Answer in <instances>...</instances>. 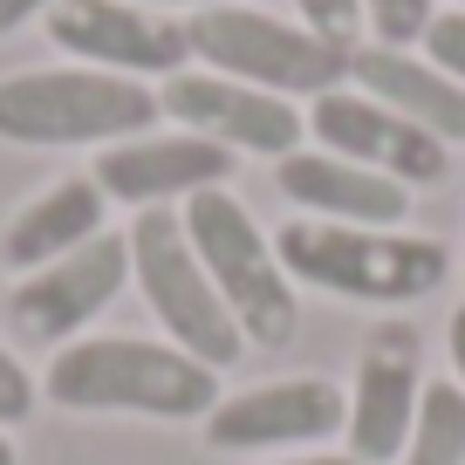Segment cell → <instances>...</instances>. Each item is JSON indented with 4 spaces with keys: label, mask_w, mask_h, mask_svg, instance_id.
<instances>
[{
    "label": "cell",
    "mask_w": 465,
    "mask_h": 465,
    "mask_svg": "<svg viewBox=\"0 0 465 465\" xmlns=\"http://www.w3.org/2000/svg\"><path fill=\"white\" fill-rule=\"evenodd\" d=\"M424 404V363H418V329L411 322H377L349 377V418H342V451L363 465H397L411 424Z\"/></svg>",
    "instance_id": "obj_11"
},
{
    "label": "cell",
    "mask_w": 465,
    "mask_h": 465,
    "mask_svg": "<svg viewBox=\"0 0 465 465\" xmlns=\"http://www.w3.org/2000/svg\"><path fill=\"white\" fill-rule=\"evenodd\" d=\"M158 89L83 62L0 75V144L21 151H75V144H124L158 124Z\"/></svg>",
    "instance_id": "obj_3"
},
{
    "label": "cell",
    "mask_w": 465,
    "mask_h": 465,
    "mask_svg": "<svg viewBox=\"0 0 465 465\" xmlns=\"http://www.w3.org/2000/svg\"><path fill=\"white\" fill-rule=\"evenodd\" d=\"M55 0H0V35H15V28H28L35 15H48Z\"/></svg>",
    "instance_id": "obj_22"
},
{
    "label": "cell",
    "mask_w": 465,
    "mask_h": 465,
    "mask_svg": "<svg viewBox=\"0 0 465 465\" xmlns=\"http://www.w3.org/2000/svg\"><path fill=\"white\" fill-rule=\"evenodd\" d=\"M302 28H315L322 42H342L356 48V28H363V0H294Z\"/></svg>",
    "instance_id": "obj_20"
},
{
    "label": "cell",
    "mask_w": 465,
    "mask_h": 465,
    "mask_svg": "<svg viewBox=\"0 0 465 465\" xmlns=\"http://www.w3.org/2000/svg\"><path fill=\"white\" fill-rule=\"evenodd\" d=\"M349 89H363L383 110L424 124L438 144H465V83H451L431 55L363 42V48H349Z\"/></svg>",
    "instance_id": "obj_16"
},
{
    "label": "cell",
    "mask_w": 465,
    "mask_h": 465,
    "mask_svg": "<svg viewBox=\"0 0 465 465\" xmlns=\"http://www.w3.org/2000/svg\"><path fill=\"white\" fill-rule=\"evenodd\" d=\"M124 281H131V232H96L89 247H75V253H62V261L15 281V294H7L15 335L21 342H48V349L75 342L124 294Z\"/></svg>",
    "instance_id": "obj_10"
},
{
    "label": "cell",
    "mask_w": 465,
    "mask_h": 465,
    "mask_svg": "<svg viewBox=\"0 0 465 465\" xmlns=\"http://www.w3.org/2000/svg\"><path fill=\"white\" fill-rule=\"evenodd\" d=\"M0 465H15V438L7 431H0Z\"/></svg>",
    "instance_id": "obj_26"
},
{
    "label": "cell",
    "mask_w": 465,
    "mask_h": 465,
    "mask_svg": "<svg viewBox=\"0 0 465 465\" xmlns=\"http://www.w3.org/2000/svg\"><path fill=\"white\" fill-rule=\"evenodd\" d=\"M349 391L335 377H267L247 391H219V404L205 411V445L213 451H322L329 438H342Z\"/></svg>",
    "instance_id": "obj_8"
},
{
    "label": "cell",
    "mask_w": 465,
    "mask_h": 465,
    "mask_svg": "<svg viewBox=\"0 0 465 465\" xmlns=\"http://www.w3.org/2000/svg\"><path fill=\"white\" fill-rule=\"evenodd\" d=\"M424 55H431L451 83H465V15H459V7H445V15L424 28Z\"/></svg>",
    "instance_id": "obj_21"
},
{
    "label": "cell",
    "mask_w": 465,
    "mask_h": 465,
    "mask_svg": "<svg viewBox=\"0 0 465 465\" xmlns=\"http://www.w3.org/2000/svg\"><path fill=\"white\" fill-rule=\"evenodd\" d=\"M451 7H459V15H465V0H451Z\"/></svg>",
    "instance_id": "obj_27"
},
{
    "label": "cell",
    "mask_w": 465,
    "mask_h": 465,
    "mask_svg": "<svg viewBox=\"0 0 465 465\" xmlns=\"http://www.w3.org/2000/svg\"><path fill=\"white\" fill-rule=\"evenodd\" d=\"M35 397H42V383H35V370L15 356V342L0 335V431H15L21 418H35Z\"/></svg>",
    "instance_id": "obj_19"
},
{
    "label": "cell",
    "mask_w": 465,
    "mask_h": 465,
    "mask_svg": "<svg viewBox=\"0 0 465 465\" xmlns=\"http://www.w3.org/2000/svg\"><path fill=\"white\" fill-rule=\"evenodd\" d=\"M110 205H131V213H178L185 199L213 185H232V151L205 144L192 131H144V137H124V144H103L96 151V172Z\"/></svg>",
    "instance_id": "obj_13"
},
{
    "label": "cell",
    "mask_w": 465,
    "mask_h": 465,
    "mask_svg": "<svg viewBox=\"0 0 465 465\" xmlns=\"http://www.w3.org/2000/svg\"><path fill=\"white\" fill-rule=\"evenodd\" d=\"M42 397L75 418H164L185 424L219 404V370L164 335H75L42 370Z\"/></svg>",
    "instance_id": "obj_1"
},
{
    "label": "cell",
    "mask_w": 465,
    "mask_h": 465,
    "mask_svg": "<svg viewBox=\"0 0 465 465\" xmlns=\"http://www.w3.org/2000/svg\"><path fill=\"white\" fill-rule=\"evenodd\" d=\"M42 21H48V42L69 62L131 75V83H164L192 62L185 21L137 7V0H55Z\"/></svg>",
    "instance_id": "obj_9"
},
{
    "label": "cell",
    "mask_w": 465,
    "mask_h": 465,
    "mask_svg": "<svg viewBox=\"0 0 465 465\" xmlns=\"http://www.w3.org/2000/svg\"><path fill=\"white\" fill-rule=\"evenodd\" d=\"M267 465H363L356 451H288V459H267Z\"/></svg>",
    "instance_id": "obj_24"
},
{
    "label": "cell",
    "mask_w": 465,
    "mask_h": 465,
    "mask_svg": "<svg viewBox=\"0 0 465 465\" xmlns=\"http://www.w3.org/2000/svg\"><path fill=\"white\" fill-rule=\"evenodd\" d=\"M274 185L302 219H335V226H404L411 219V185H397L383 172H363V164L315 151V144L288 151L274 164Z\"/></svg>",
    "instance_id": "obj_14"
},
{
    "label": "cell",
    "mask_w": 465,
    "mask_h": 465,
    "mask_svg": "<svg viewBox=\"0 0 465 465\" xmlns=\"http://www.w3.org/2000/svg\"><path fill=\"white\" fill-rule=\"evenodd\" d=\"M445 349H451V383L465 391V302L451 308V335H445Z\"/></svg>",
    "instance_id": "obj_23"
},
{
    "label": "cell",
    "mask_w": 465,
    "mask_h": 465,
    "mask_svg": "<svg viewBox=\"0 0 465 465\" xmlns=\"http://www.w3.org/2000/svg\"><path fill=\"white\" fill-rule=\"evenodd\" d=\"M308 137H315V151H335V158L363 164V172H383V178H397V185H411V192L438 185V178L451 172V144H438L424 124L383 110L363 89H329V96H315L308 103Z\"/></svg>",
    "instance_id": "obj_12"
},
{
    "label": "cell",
    "mask_w": 465,
    "mask_h": 465,
    "mask_svg": "<svg viewBox=\"0 0 465 465\" xmlns=\"http://www.w3.org/2000/svg\"><path fill=\"white\" fill-rule=\"evenodd\" d=\"M124 232H131V288L144 294V308L158 315L164 342H178L185 356H199V363H213V370L240 363V356H247V335L226 315L205 261L192 253L185 219L178 213H137Z\"/></svg>",
    "instance_id": "obj_6"
},
{
    "label": "cell",
    "mask_w": 465,
    "mask_h": 465,
    "mask_svg": "<svg viewBox=\"0 0 465 465\" xmlns=\"http://www.w3.org/2000/svg\"><path fill=\"white\" fill-rule=\"evenodd\" d=\"M438 21V0H363V28L383 48H411L424 42V28Z\"/></svg>",
    "instance_id": "obj_18"
},
{
    "label": "cell",
    "mask_w": 465,
    "mask_h": 465,
    "mask_svg": "<svg viewBox=\"0 0 465 465\" xmlns=\"http://www.w3.org/2000/svg\"><path fill=\"white\" fill-rule=\"evenodd\" d=\"M137 7H185V15H205V7H240V0H137Z\"/></svg>",
    "instance_id": "obj_25"
},
{
    "label": "cell",
    "mask_w": 465,
    "mask_h": 465,
    "mask_svg": "<svg viewBox=\"0 0 465 465\" xmlns=\"http://www.w3.org/2000/svg\"><path fill=\"white\" fill-rule=\"evenodd\" d=\"M103 219H110V199H103V185L89 172H69V178H55V185H42L0 226V267H7V281H21V274H35V267L62 261V253L89 247L96 232H110Z\"/></svg>",
    "instance_id": "obj_15"
},
{
    "label": "cell",
    "mask_w": 465,
    "mask_h": 465,
    "mask_svg": "<svg viewBox=\"0 0 465 465\" xmlns=\"http://www.w3.org/2000/svg\"><path fill=\"white\" fill-rule=\"evenodd\" d=\"M397 465H465V391H459L451 377H431V383H424L418 424H411Z\"/></svg>",
    "instance_id": "obj_17"
},
{
    "label": "cell",
    "mask_w": 465,
    "mask_h": 465,
    "mask_svg": "<svg viewBox=\"0 0 465 465\" xmlns=\"http://www.w3.org/2000/svg\"><path fill=\"white\" fill-rule=\"evenodd\" d=\"M185 48L199 69H219L232 83H253V89H274L288 103H315L329 89L349 83V48L342 42H322L315 28L302 21H281L261 15V7H205V15H185Z\"/></svg>",
    "instance_id": "obj_5"
},
{
    "label": "cell",
    "mask_w": 465,
    "mask_h": 465,
    "mask_svg": "<svg viewBox=\"0 0 465 465\" xmlns=\"http://www.w3.org/2000/svg\"><path fill=\"white\" fill-rule=\"evenodd\" d=\"M178 219H185L192 253L205 261V274H213L226 315L240 322L247 349H288L294 329H302V288L281 267L274 232H261V219L232 199V185H213L199 199H185Z\"/></svg>",
    "instance_id": "obj_4"
},
{
    "label": "cell",
    "mask_w": 465,
    "mask_h": 465,
    "mask_svg": "<svg viewBox=\"0 0 465 465\" xmlns=\"http://www.w3.org/2000/svg\"><path fill=\"white\" fill-rule=\"evenodd\" d=\"M281 267L294 274V288H322L342 302H370V308H411L431 302L451 281V253L424 232L404 226H335V219H302L274 232Z\"/></svg>",
    "instance_id": "obj_2"
},
{
    "label": "cell",
    "mask_w": 465,
    "mask_h": 465,
    "mask_svg": "<svg viewBox=\"0 0 465 465\" xmlns=\"http://www.w3.org/2000/svg\"><path fill=\"white\" fill-rule=\"evenodd\" d=\"M158 110L172 116V131H192L205 144L232 151V158H288V151L308 144V110L274 89H253V83H232L219 69H199L185 62L178 75L158 83Z\"/></svg>",
    "instance_id": "obj_7"
}]
</instances>
